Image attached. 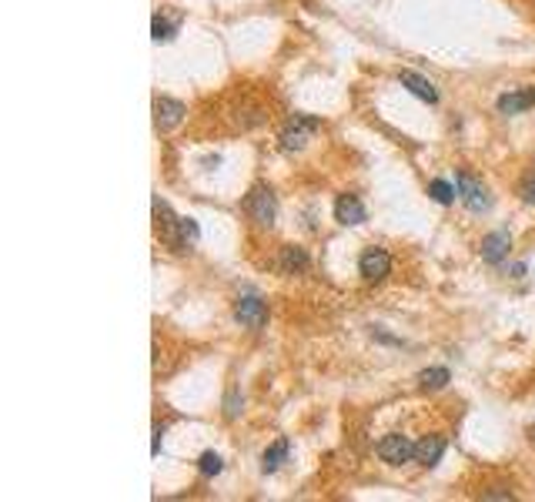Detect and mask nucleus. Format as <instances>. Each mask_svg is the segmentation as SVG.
I'll use <instances>...</instances> for the list:
<instances>
[{"label":"nucleus","mask_w":535,"mask_h":502,"mask_svg":"<svg viewBox=\"0 0 535 502\" xmlns=\"http://www.w3.org/2000/svg\"><path fill=\"white\" fill-rule=\"evenodd\" d=\"M358 271L365 282H385L391 275V255L385 248H365L358 258Z\"/></svg>","instance_id":"20e7f679"},{"label":"nucleus","mask_w":535,"mask_h":502,"mask_svg":"<svg viewBox=\"0 0 535 502\" xmlns=\"http://www.w3.org/2000/svg\"><path fill=\"white\" fill-rule=\"evenodd\" d=\"M442 452H445L442 435H425L422 442H415V462L419 466H435V462L442 459Z\"/></svg>","instance_id":"4468645a"},{"label":"nucleus","mask_w":535,"mask_h":502,"mask_svg":"<svg viewBox=\"0 0 535 502\" xmlns=\"http://www.w3.org/2000/svg\"><path fill=\"white\" fill-rule=\"evenodd\" d=\"M321 128V121L318 118H305V114H295L285 128H281V134H278V148L285 154H298V151H305L308 148V141L315 138V131Z\"/></svg>","instance_id":"f257e3e1"},{"label":"nucleus","mask_w":535,"mask_h":502,"mask_svg":"<svg viewBox=\"0 0 535 502\" xmlns=\"http://www.w3.org/2000/svg\"><path fill=\"white\" fill-rule=\"evenodd\" d=\"M161 439H165V425H155V446H151V456L161 452Z\"/></svg>","instance_id":"5701e85b"},{"label":"nucleus","mask_w":535,"mask_h":502,"mask_svg":"<svg viewBox=\"0 0 535 502\" xmlns=\"http://www.w3.org/2000/svg\"><path fill=\"white\" fill-rule=\"evenodd\" d=\"M308 251L298 245H285L278 251V271L281 275H301V271H308Z\"/></svg>","instance_id":"9b49d317"},{"label":"nucleus","mask_w":535,"mask_h":502,"mask_svg":"<svg viewBox=\"0 0 535 502\" xmlns=\"http://www.w3.org/2000/svg\"><path fill=\"white\" fill-rule=\"evenodd\" d=\"M197 238H201V228H197L195 218H181L177 221V245L175 251H185V248H195Z\"/></svg>","instance_id":"dca6fc26"},{"label":"nucleus","mask_w":535,"mask_h":502,"mask_svg":"<svg viewBox=\"0 0 535 502\" xmlns=\"http://www.w3.org/2000/svg\"><path fill=\"white\" fill-rule=\"evenodd\" d=\"M512 251V235L509 231H492V235L482 238V261L489 265H502Z\"/></svg>","instance_id":"9d476101"},{"label":"nucleus","mask_w":535,"mask_h":502,"mask_svg":"<svg viewBox=\"0 0 535 502\" xmlns=\"http://www.w3.org/2000/svg\"><path fill=\"white\" fill-rule=\"evenodd\" d=\"M221 469H225V459H221L217 452H201V459H197V472H201V476L211 479V476H217Z\"/></svg>","instance_id":"aec40b11"},{"label":"nucleus","mask_w":535,"mask_h":502,"mask_svg":"<svg viewBox=\"0 0 535 502\" xmlns=\"http://www.w3.org/2000/svg\"><path fill=\"white\" fill-rule=\"evenodd\" d=\"M399 84H401V87H409V91H412L419 101H429V104L439 101V91H435V84L429 81V77H422V74L399 71Z\"/></svg>","instance_id":"f8f14e48"},{"label":"nucleus","mask_w":535,"mask_h":502,"mask_svg":"<svg viewBox=\"0 0 535 502\" xmlns=\"http://www.w3.org/2000/svg\"><path fill=\"white\" fill-rule=\"evenodd\" d=\"M241 392H237V385H231V389H227V399H225V419L227 422H235L237 415H241Z\"/></svg>","instance_id":"412c9836"},{"label":"nucleus","mask_w":535,"mask_h":502,"mask_svg":"<svg viewBox=\"0 0 535 502\" xmlns=\"http://www.w3.org/2000/svg\"><path fill=\"white\" fill-rule=\"evenodd\" d=\"M519 195H522L525 205H535V168L519 181Z\"/></svg>","instance_id":"4be33fe9"},{"label":"nucleus","mask_w":535,"mask_h":502,"mask_svg":"<svg viewBox=\"0 0 535 502\" xmlns=\"http://www.w3.org/2000/svg\"><path fill=\"white\" fill-rule=\"evenodd\" d=\"M185 114L187 108L181 101H175V97H155V124L161 134L175 131L177 124L185 121Z\"/></svg>","instance_id":"0eeeda50"},{"label":"nucleus","mask_w":535,"mask_h":502,"mask_svg":"<svg viewBox=\"0 0 535 502\" xmlns=\"http://www.w3.org/2000/svg\"><path fill=\"white\" fill-rule=\"evenodd\" d=\"M177 31V17L175 21H167L165 14H155V21H151V37H155V44H165L171 41Z\"/></svg>","instance_id":"6ab92c4d"},{"label":"nucleus","mask_w":535,"mask_h":502,"mask_svg":"<svg viewBox=\"0 0 535 502\" xmlns=\"http://www.w3.org/2000/svg\"><path fill=\"white\" fill-rule=\"evenodd\" d=\"M379 459L389 466H401V462L415 459V442H409L401 432H391L379 442Z\"/></svg>","instance_id":"39448f33"},{"label":"nucleus","mask_w":535,"mask_h":502,"mask_svg":"<svg viewBox=\"0 0 535 502\" xmlns=\"http://www.w3.org/2000/svg\"><path fill=\"white\" fill-rule=\"evenodd\" d=\"M455 188H459V198H462V205L469 208V211H485V208L492 205V198H489L485 185L479 178L469 175V171H459V175H455Z\"/></svg>","instance_id":"7ed1b4c3"},{"label":"nucleus","mask_w":535,"mask_h":502,"mask_svg":"<svg viewBox=\"0 0 535 502\" xmlns=\"http://www.w3.org/2000/svg\"><path fill=\"white\" fill-rule=\"evenodd\" d=\"M245 211L247 218L261 228H271L275 225V215H278V208H275V195H271V188L268 185H255L251 191L245 195Z\"/></svg>","instance_id":"f03ea898"},{"label":"nucleus","mask_w":535,"mask_h":502,"mask_svg":"<svg viewBox=\"0 0 535 502\" xmlns=\"http://www.w3.org/2000/svg\"><path fill=\"white\" fill-rule=\"evenodd\" d=\"M288 452H291V442L288 439H275L265 449V456H261V469H265V472H275L281 462L288 459Z\"/></svg>","instance_id":"2eb2a0df"},{"label":"nucleus","mask_w":535,"mask_h":502,"mask_svg":"<svg viewBox=\"0 0 535 502\" xmlns=\"http://www.w3.org/2000/svg\"><path fill=\"white\" fill-rule=\"evenodd\" d=\"M449 379H452V372L442 369V365H435V369H425L422 375H419V385H422L425 392H439L449 385Z\"/></svg>","instance_id":"f3484780"},{"label":"nucleus","mask_w":535,"mask_h":502,"mask_svg":"<svg viewBox=\"0 0 535 502\" xmlns=\"http://www.w3.org/2000/svg\"><path fill=\"white\" fill-rule=\"evenodd\" d=\"M495 108H499V114H522V111H529V108H535V87H529V91L502 94V97L495 101Z\"/></svg>","instance_id":"ddd939ff"},{"label":"nucleus","mask_w":535,"mask_h":502,"mask_svg":"<svg viewBox=\"0 0 535 502\" xmlns=\"http://www.w3.org/2000/svg\"><path fill=\"white\" fill-rule=\"evenodd\" d=\"M235 318L245 328H265L268 325V305L257 295H241L235 302Z\"/></svg>","instance_id":"423d86ee"},{"label":"nucleus","mask_w":535,"mask_h":502,"mask_svg":"<svg viewBox=\"0 0 535 502\" xmlns=\"http://www.w3.org/2000/svg\"><path fill=\"white\" fill-rule=\"evenodd\" d=\"M368 218L365 205H361L358 195H338L335 198V221L338 225H361Z\"/></svg>","instance_id":"1a4fd4ad"},{"label":"nucleus","mask_w":535,"mask_h":502,"mask_svg":"<svg viewBox=\"0 0 535 502\" xmlns=\"http://www.w3.org/2000/svg\"><path fill=\"white\" fill-rule=\"evenodd\" d=\"M177 221H181V218L171 211V205H167L161 195H155V228L161 231V238H165L171 248L177 245Z\"/></svg>","instance_id":"6e6552de"},{"label":"nucleus","mask_w":535,"mask_h":502,"mask_svg":"<svg viewBox=\"0 0 535 502\" xmlns=\"http://www.w3.org/2000/svg\"><path fill=\"white\" fill-rule=\"evenodd\" d=\"M429 195L439 201V205H452L455 198H459V188L452 181H445V178H435L432 185H429Z\"/></svg>","instance_id":"a211bd4d"},{"label":"nucleus","mask_w":535,"mask_h":502,"mask_svg":"<svg viewBox=\"0 0 535 502\" xmlns=\"http://www.w3.org/2000/svg\"><path fill=\"white\" fill-rule=\"evenodd\" d=\"M482 499H512V492H485Z\"/></svg>","instance_id":"393cba45"},{"label":"nucleus","mask_w":535,"mask_h":502,"mask_svg":"<svg viewBox=\"0 0 535 502\" xmlns=\"http://www.w3.org/2000/svg\"><path fill=\"white\" fill-rule=\"evenodd\" d=\"M525 271H529V268H525L522 261H519V265L509 268V275H512V278H525Z\"/></svg>","instance_id":"b1692460"}]
</instances>
